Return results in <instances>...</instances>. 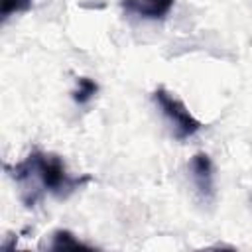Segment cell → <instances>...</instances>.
<instances>
[{"label": "cell", "instance_id": "obj_1", "mask_svg": "<svg viewBox=\"0 0 252 252\" xmlns=\"http://www.w3.org/2000/svg\"><path fill=\"white\" fill-rule=\"evenodd\" d=\"M6 169L20 185V197L26 207H33L45 193H51L57 199H67L91 181L89 175H71L63 158H59L57 154L39 150L28 154L26 159L18 161L12 167L8 165Z\"/></svg>", "mask_w": 252, "mask_h": 252}, {"label": "cell", "instance_id": "obj_2", "mask_svg": "<svg viewBox=\"0 0 252 252\" xmlns=\"http://www.w3.org/2000/svg\"><path fill=\"white\" fill-rule=\"evenodd\" d=\"M152 98H154L156 106L161 110V114L165 116L175 140H187V138L195 136L201 130L203 124L189 112V108L175 94H171L163 87L156 89Z\"/></svg>", "mask_w": 252, "mask_h": 252}, {"label": "cell", "instance_id": "obj_3", "mask_svg": "<svg viewBox=\"0 0 252 252\" xmlns=\"http://www.w3.org/2000/svg\"><path fill=\"white\" fill-rule=\"evenodd\" d=\"M189 173H191V179H193V185H195L199 197L205 203H211L215 199V165H213V159L205 152L195 154L189 161Z\"/></svg>", "mask_w": 252, "mask_h": 252}, {"label": "cell", "instance_id": "obj_4", "mask_svg": "<svg viewBox=\"0 0 252 252\" xmlns=\"http://www.w3.org/2000/svg\"><path fill=\"white\" fill-rule=\"evenodd\" d=\"M175 0H122V8L144 20H163Z\"/></svg>", "mask_w": 252, "mask_h": 252}, {"label": "cell", "instance_id": "obj_5", "mask_svg": "<svg viewBox=\"0 0 252 252\" xmlns=\"http://www.w3.org/2000/svg\"><path fill=\"white\" fill-rule=\"evenodd\" d=\"M49 248H51V250H67V248H73V250H79V248L93 250L91 244L79 240V238H77L73 232H69V230H55V232L51 234Z\"/></svg>", "mask_w": 252, "mask_h": 252}, {"label": "cell", "instance_id": "obj_6", "mask_svg": "<svg viewBox=\"0 0 252 252\" xmlns=\"http://www.w3.org/2000/svg\"><path fill=\"white\" fill-rule=\"evenodd\" d=\"M96 93H98L96 81H93L89 77H79L77 79V89L73 91V100L77 104H87L91 98H94Z\"/></svg>", "mask_w": 252, "mask_h": 252}, {"label": "cell", "instance_id": "obj_7", "mask_svg": "<svg viewBox=\"0 0 252 252\" xmlns=\"http://www.w3.org/2000/svg\"><path fill=\"white\" fill-rule=\"evenodd\" d=\"M32 2L33 0H2L0 2V16H2V20L6 22L14 14H20V12L30 10L32 8Z\"/></svg>", "mask_w": 252, "mask_h": 252}]
</instances>
